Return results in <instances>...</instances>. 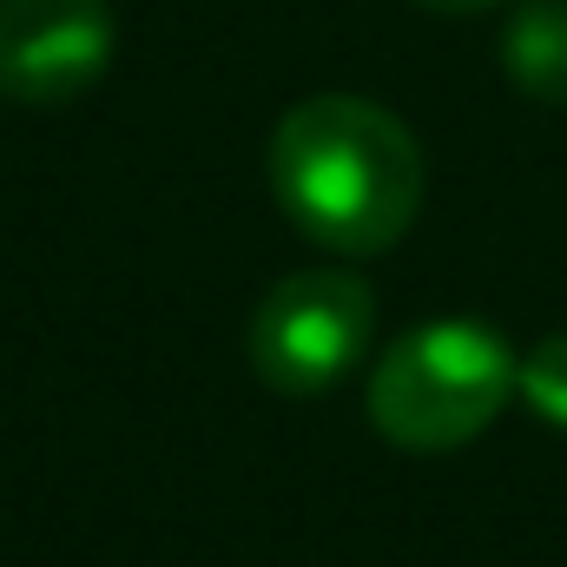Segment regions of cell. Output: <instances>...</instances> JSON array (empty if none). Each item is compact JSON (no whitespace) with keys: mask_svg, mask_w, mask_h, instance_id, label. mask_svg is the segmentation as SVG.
<instances>
[{"mask_svg":"<svg viewBox=\"0 0 567 567\" xmlns=\"http://www.w3.org/2000/svg\"><path fill=\"white\" fill-rule=\"evenodd\" d=\"M423 178L416 133L357 93L297 100L271 133V192L284 218L343 258L390 251L423 212Z\"/></svg>","mask_w":567,"mask_h":567,"instance_id":"1","label":"cell"},{"mask_svg":"<svg viewBox=\"0 0 567 567\" xmlns=\"http://www.w3.org/2000/svg\"><path fill=\"white\" fill-rule=\"evenodd\" d=\"M515 370H522V357L502 343V330H488L475 317L416 323L370 370V423L383 442H396L410 455L462 449L508 410Z\"/></svg>","mask_w":567,"mask_h":567,"instance_id":"2","label":"cell"},{"mask_svg":"<svg viewBox=\"0 0 567 567\" xmlns=\"http://www.w3.org/2000/svg\"><path fill=\"white\" fill-rule=\"evenodd\" d=\"M370 330H377L370 284L343 265H317V271L278 278L258 297L245 350L278 396H323L363 363Z\"/></svg>","mask_w":567,"mask_h":567,"instance_id":"3","label":"cell"},{"mask_svg":"<svg viewBox=\"0 0 567 567\" xmlns=\"http://www.w3.org/2000/svg\"><path fill=\"white\" fill-rule=\"evenodd\" d=\"M113 66L106 0H0V93L20 106H66Z\"/></svg>","mask_w":567,"mask_h":567,"instance_id":"4","label":"cell"},{"mask_svg":"<svg viewBox=\"0 0 567 567\" xmlns=\"http://www.w3.org/2000/svg\"><path fill=\"white\" fill-rule=\"evenodd\" d=\"M502 73L542 100L567 106V0H522L515 20L502 27Z\"/></svg>","mask_w":567,"mask_h":567,"instance_id":"5","label":"cell"},{"mask_svg":"<svg viewBox=\"0 0 567 567\" xmlns=\"http://www.w3.org/2000/svg\"><path fill=\"white\" fill-rule=\"evenodd\" d=\"M515 396H522L548 429H567V330L542 337V343L522 357V370H515Z\"/></svg>","mask_w":567,"mask_h":567,"instance_id":"6","label":"cell"},{"mask_svg":"<svg viewBox=\"0 0 567 567\" xmlns=\"http://www.w3.org/2000/svg\"><path fill=\"white\" fill-rule=\"evenodd\" d=\"M429 13H482V7H502V0H416Z\"/></svg>","mask_w":567,"mask_h":567,"instance_id":"7","label":"cell"}]
</instances>
